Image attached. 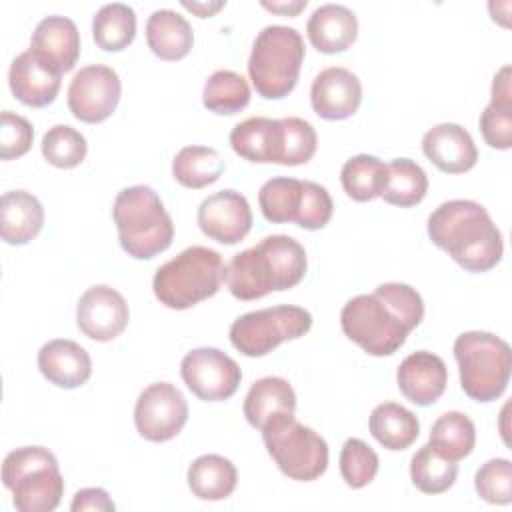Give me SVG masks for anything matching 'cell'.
<instances>
[{"label": "cell", "mask_w": 512, "mask_h": 512, "mask_svg": "<svg viewBox=\"0 0 512 512\" xmlns=\"http://www.w3.org/2000/svg\"><path fill=\"white\" fill-rule=\"evenodd\" d=\"M424 302L416 288L384 282L372 294L350 298L340 312L346 338L370 356H390L404 346L408 334L422 322Z\"/></svg>", "instance_id": "cell-1"}, {"label": "cell", "mask_w": 512, "mask_h": 512, "mask_svg": "<svg viewBox=\"0 0 512 512\" xmlns=\"http://www.w3.org/2000/svg\"><path fill=\"white\" fill-rule=\"evenodd\" d=\"M426 228L432 244L468 272H488L502 258V234L488 210L474 200L442 202L428 216Z\"/></svg>", "instance_id": "cell-2"}, {"label": "cell", "mask_w": 512, "mask_h": 512, "mask_svg": "<svg viewBox=\"0 0 512 512\" xmlns=\"http://www.w3.org/2000/svg\"><path fill=\"white\" fill-rule=\"evenodd\" d=\"M308 268L304 246L286 234L262 238L256 246L232 256L224 282L238 300H258L302 282Z\"/></svg>", "instance_id": "cell-3"}, {"label": "cell", "mask_w": 512, "mask_h": 512, "mask_svg": "<svg viewBox=\"0 0 512 512\" xmlns=\"http://www.w3.org/2000/svg\"><path fill=\"white\" fill-rule=\"evenodd\" d=\"M112 218L122 250L136 260H150L172 244V218L156 190L146 184L120 190L112 204Z\"/></svg>", "instance_id": "cell-4"}, {"label": "cell", "mask_w": 512, "mask_h": 512, "mask_svg": "<svg viewBox=\"0 0 512 512\" xmlns=\"http://www.w3.org/2000/svg\"><path fill=\"white\" fill-rule=\"evenodd\" d=\"M222 256L208 246H190L162 264L152 280L154 296L172 310H186L212 298L224 282Z\"/></svg>", "instance_id": "cell-5"}, {"label": "cell", "mask_w": 512, "mask_h": 512, "mask_svg": "<svg viewBox=\"0 0 512 512\" xmlns=\"http://www.w3.org/2000/svg\"><path fill=\"white\" fill-rule=\"evenodd\" d=\"M304 54V40L296 28L282 24L264 26L248 58V76L256 92L266 100L288 96L298 82Z\"/></svg>", "instance_id": "cell-6"}, {"label": "cell", "mask_w": 512, "mask_h": 512, "mask_svg": "<svg viewBox=\"0 0 512 512\" xmlns=\"http://www.w3.org/2000/svg\"><path fill=\"white\" fill-rule=\"evenodd\" d=\"M460 386L476 402L498 400L510 380L512 352L506 340L492 332L470 330L454 340Z\"/></svg>", "instance_id": "cell-7"}, {"label": "cell", "mask_w": 512, "mask_h": 512, "mask_svg": "<svg viewBox=\"0 0 512 512\" xmlns=\"http://www.w3.org/2000/svg\"><path fill=\"white\" fill-rule=\"evenodd\" d=\"M2 482L20 512H52L64 494L56 456L44 446H22L6 454Z\"/></svg>", "instance_id": "cell-8"}, {"label": "cell", "mask_w": 512, "mask_h": 512, "mask_svg": "<svg viewBox=\"0 0 512 512\" xmlns=\"http://www.w3.org/2000/svg\"><path fill=\"white\" fill-rule=\"evenodd\" d=\"M264 446L278 470L298 482H312L328 468V444L294 414H278L262 426Z\"/></svg>", "instance_id": "cell-9"}, {"label": "cell", "mask_w": 512, "mask_h": 512, "mask_svg": "<svg viewBox=\"0 0 512 512\" xmlns=\"http://www.w3.org/2000/svg\"><path fill=\"white\" fill-rule=\"evenodd\" d=\"M312 328V314L294 304L252 310L238 316L230 326L232 346L250 358L272 352L286 340H296Z\"/></svg>", "instance_id": "cell-10"}, {"label": "cell", "mask_w": 512, "mask_h": 512, "mask_svg": "<svg viewBox=\"0 0 512 512\" xmlns=\"http://www.w3.org/2000/svg\"><path fill=\"white\" fill-rule=\"evenodd\" d=\"M180 376L192 394L204 402L228 400L242 380L236 360L212 346L190 350L180 362Z\"/></svg>", "instance_id": "cell-11"}, {"label": "cell", "mask_w": 512, "mask_h": 512, "mask_svg": "<svg viewBox=\"0 0 512 512\" xmlns=\"http://www.w3.org/2000/svg\"><path fill=\"white\" fill-rule=\"evenodd\" d=\"M188 420V402L170 382L146 386L134 406V424L142 438L150 442H168L184 428Z\"/></svg>", "instance_id": "cell-12"}, {"label": "cell", "mask_w": 512, "mask_h": 512, "mask_svg": "<svg viewBox=\"0 0 512 512\" xmlns=\"http://www.w3.org/2000/svg\"><path fill=\"white\" fill-rule=\"evenodd\" d=\"M122 82L114 68L88 64L80 68L68 86V108L86 124H98L112 116L120 102Z\"/></svg>", "instance_id": "cell-13"}, {"label": "cell", "mask_w": 512, "mask_h": 512, "mask_svg": "<svg viewBox=\"0 0 512 512\" xmlns=\"http://www.w3.org/2000/svg\"><path fill=\"white\" fill-rule=\"evenodd\" d=\"M130 320L126 298L108 284L90 286L78 300L76 324L84 336L110 342L124 332Z\"/></svg>", "instance_id": "cell-14"}, {"label": "cell", "mask_w": 512, "mask_h": 512, "mask_svg": "<svg viewBox=\"0 0 512 512\" xmlns=\"http://www.w3.org/2000/svg\"><path fill=\"white\" fill-rule=\"evenodd\" d=\"M196 220L208 238L232 246L252 230V208L244 194L228 188L204 198L198 206Z\"/></svg>", "instance_id": "cell-15"}, {"label": "cell", "mask_w": 512, "mask_h": 512, "mask_svg": "<svg viewBox=\"0 0 512 512\" xmlns=\"http://www.w3.org/2000/svg\"><path fill=\"white\" fill-rule=\"evenodd\" d=\"M362 102L360 78L342 66H330L316 74L310 86L312 110L324 120H346Z\"/></svg>", "instance_id": "cell-16"}, {"label": "cell", "mask_w": 512, "mask_h": 512, "mask_svg": "<svg viewBox=\"0 0 512 512\" xmlns=\"http://www.w3.org/2000/svg\"><path fill=\"white\" fill-rule=\"evenodd\" d=\"M30 50L60 76L72 70L80 56V32L74 20L58 14L42 18L32 32Z\"/></svg>", "instance_id": "cell-17"}, {"label": "cell", "mask_w": 512, "mask_h": 512, "mask_svg": "<svg viewBox=\"0 0 512 512\" xmlns=\"http://www.w3.org/2000/svg\"><path fill=\"white\" fill-rule=\"evenodd\" d=\"M396 382L400 392L416 406L434 404L446 390L448 370L438 354L428 350H418L408 354L398 370Z\"/></svg>", "instance_id": "cell-18"}, {"label": "cell", "mask_w": 512, "mask_h": 512, "mask_svg": "<svg viewBox=\"0 0 512 512\" xmlns=\"http://www.w3.org/2000/svg\"><path fill=\"white\" fill-rule=\"evenodd\" d=\"M422 152L446 174L468 172L478 160V150L470 132L456 122L432 126L422 138Z\"/></svg>", "instance_id": "cell-19"}, {"label": "cell", "mask_w": 512, "mask_h": 512, "mask_svg": "<svg viewBox=\"0 0 512 512\" xmlns=\"http://www.w3.org/2000/svg\"><path fill=\"white\" fill-rule=\"evenodd\" d=\"M232 150L258 164H282L284 158V126L282 118L252 116L238 122L230 132Z\"/></svg>", "instance_id": "cell-20"}, {"label": "cell", "mask_w": 512, "mask_h": 512, "mask_svg": "<svg viewBox=\"0 0 512 512\" xmlns=\"http://www.w3.org/2000/svg\"><path fill=\"white\" fill-rule=\"evenodd\" d=\"M60 74L42 64L32 50L20 52L8 70V84L14 98L30 108L52 104L60 92Z\"/></svg>", "instance_id": "cell-21"}, {"label": "cell", "mask_w": 512, "mask_h": 512, "mask_svg": "<svg viewBox=\"0 0 512 512\" xmlns=\"http://www.w3.org/2000/svg\"><path fill=\"white\" fill-rule=\"evenodd\" d=\"M38 368L48 382L70 390L88 382L92 374V360L78 342L54 338L38 350Z\"/></svg>", "instance_id": "cell-22"}, {"label": "cell", "mask_w": 512, "mask_h": 512, "mask_svg": "<svg viewBox=\"0 0 512 512\" xmlns=\"http://www.w3.org/2000/svg\"><path fill=\"white\" fill-rule=\"evenodd\" d=\"M306 34L322 54L344 52L358 36V18L344 4H322L310 14Z\"/></svg>", "instance_id": "cell-23"}, {"label": "cell", "mask_w": 512, "mask_h": 512, "mask_svg": "<svg viewBox=\"0 0 512 512\" xmlns=\"http://www.w3.org/2000/svg\"><path fill=\"white\" fill-rule=\"evenodd\" d=\"M44 226L40 200L26 190H10L0 198V236L6 244L24 246L34 240Z\"/></svg>", "instance_id": "cell-24"}, {"label": "cell", "mask_w": 512, "mask_h": 512, "mask_svg": "<svg viewBox=\"0 0 512 512\" xmlns=\"http://www.w3.org/2000/svg\"><path fill=\"white\" fill-rule=\"evenodd\" d=\"M244 418L250 426H262L278 414H294L296 394L288 380L280 376H264L256 380L244 398Z\"/></svg>", "instance_id": "cell-25"}, {"label": "cell", "mask_w": 512, "mask_h": 512, "mask_svg": "<svg viewBox=\"0 0 512 512\" xmlns=\"http://www.w3.org/2000/svg\"><path fill=\"white\" fill-rule=\"evenodd\" d=\"M146 42L158 58L180 60L190 52L194 32L182 14L170 8H160L148 16Z\"/></svg>", "instance_id": "cell-26"}, {"label": "cell", "mask_w": 512, "mask_h": 512, "mask_svg": "<svg viewBox=\"0 0 512 512\" xmlns=\"http://www.w3.org/2000/svg\"><path fill=\"white\" fill-rule=\"evenodd\" d=\"M186 480L196 498L216 502L234 492L238 484V470L220 454H202L188 466Z\"/></svg>", "instance_id": "cell-27"}, {"label": "cell", "mask_w": 512, "mask_h": 512, "mask_svg": "<svg viewBox=\"0 0 512 512\" xmlns=\"http://www.w3.org/2000/svg\"><path fill=\"white\" fill-rule=\"evenodd\" d=\"M428 192V176L420 164L410 158H394L384 164L380 198L392 206L410 208L424 200Z\"/></svg>", "instance_id": "cell-28"}, {"label": "cell", "mask_w": 512, "mask_h": 512, "mask_svg": "<svg viewBox=\"0 0 512 512\" xmlns=\"http://www.w3.org/2000/svg\"><path fill=\"white\" fill-rule=\"evenodd\" d=\"M368 428L386 450H406L420 434L416 414L396 402L378 404L370 414Z\"/></svg>", "instance_id": "cell-29"}, {"label": "cell", "mask_w": 512, "mask_h": 512, "mask_svg": "<svg viewBox=\"0 0 512 512\" xmlns=\"http://www.w3.org/2000/svg\"><path fill=\"white\" fill-rule=\"evenodd\" d=\"M306 180L276 176L262 184L258 192V206L262 216L272 224L298 222L304 204Z\"/></svg>", "instance_id": "cell-30"}, {"label": "cell", "mask_w": 512, "mask_h": 512, "mask_svg": "<svg viewBox=\"0 0 512 512\" xmlns=\"http://www.w3.org/2000/svg\"><path fill=\"white\" fill-rule=\"evenodd\" d=\"M226 170L218 150L210 146H184L172 160V176L184 188L200 190L214 184Z\"/></svg>", "instance_id": "cell-31"}, {"label": "cell", "mask_w": 512, "mask_h": 512, "mask_svg": "<svg viewBox=\"0 0 512 512\" xmlns=\"http://www.w3.org/2000/svg\"><path fill=\"white\" fill-rule=\"evenodd\" d=\"M136 36V12L124 2H110L98 8L92 18V38L106 52H120Z\"/></svg>", "instance_id": "cell-32"}, {"label": "cell", "mask_w": 512, "mask_h": 512, "mask_svg": "<svg viewBox=\"0 0 512 512\" xmlns=\"http://www.w3.org/2000/svg\"><path fill=\"white\" fill-rule=\"evenodd\" d=\"M428 444L434 450H438L444 458L458 462L474 450V444H476L474 422L464 412H458V410L444 412L432 424Z\"/></svg>", "instance_id": "cell-33"}, {"label": "cell", "mask_w": 512, "mask_h": 512, "mask_svg": "<svg viewBox=\"0 0 512 512\" xmlns=\"http://www.w3.org/2000/svg\"><path fill=\"white\" fill-rule=\"evenodd\" d=\"M456 476H458V464L444 458L430 444L420 446L410 460L412 484L424 494L446 492L456 482Z\"/></svg>", "instance_id": "cell-34"}, {"label": "cell", "mask_w": 512, "mask_h": 512, "mask_svg": "<svg viewBox=\"0 0 512 512\" xmlns=\"http://www.w3.org/2000/svg\"><path fill=\"white\" fill-rule=\"evenodd\" d=\"M250 102V86L232 70H216L202 88V104L214 114H236Z\"/></svg>", "instance_id": "cell-35"}, {"label": "cell", "mask_w": 512, "mask_h": 512, "mask_svg": "<svg viewBox=\"0 0 512 512\" xmlns=\"http://www.w3.org/2000/svg\"><path fill=\"white\" fill-rule=\"evenodd\" d=\"M384 162L372 154H358L344 162L340 182L344 192L356 202L374 200L380 194Z\"/></svg>", "instance_id": "cell-36"}, {"label": "cell", "mask_w": 512, "mask_h": 512, "mask_svg": "<svg viewBox=\"0 0 512 512\" xmlns=\"http://www.w3.org/2000/svg\"><path fill=\"white\" fill-rule=\"evenodd\" d=\"M40 150L48 164L56 168H76L86 158L88 144L76 128L68 124H56L42 136Z\"/></svg>", "instance_id": "cell-37"}, {"label": "cell", "mask_w": 512, "mask_h": 512, "mask_svg": "<svg viewBox=\"0 0 512 512\" xmlns=\"http://www.w3.org/2000/svg\"><path fill=\"white\" fill-rule=\"evenodd\" d=\"M378 454L360 438H348L340 450V474L350 488L368 486L378 474Z\"/></svg>", "instance_id": "cell-38"}, {"label": "cell", "mask_w": 512, "mask_h": 512, "mask_svg": "<svg viewBox=\"0 0 512 512\" xmlns=\"http://www.w3.org/2000/svg\"><path fill=\"white\" fill-rule=\"evenodd\" d=\"M478 496L490 504L512 502V464L508 458H492L484 462L474 476Z\"/></svg>", "instance_id": "cell-39"}, {"label": "cell", "mask_w": 512, "mask_h": 512, "mask_svg": "<svg viewBox=\"0 0 512 512\" xmlns=\"http://www.w3.org/2000/svg\"><path fill=\"white\" fill-rule=\"evenodd\" d=\"M282 126H284L282 166L306 164L316 154V146H318V136L314 126L298 116L282 118Z\"/></svg>", "instance_id": "cell-40"}, {"label": "cell", "mask_w": 512, "mask_h": 512, "mask_svg": "<svg viewBox=\"0 0 512 512\" xmlns=\"http://www.w3.org/2000/svg\"><path fill=\"white\" fill-rule=\"evenodd\" d=\"M34 130L32 124L12 112V110H2L0 114V158L2 160H14L24 156L30 146H32Z\"/></svg>", "instance_id": "cell-41"}, {"label": "cell", "mask_w": 512, "mask_h": 512, "mask_svg": "<svg viewBox=\"0 0 512 512\" xmlns=\"http://www.w3.org/2000/svg\"><path fill=\"white\" fill-rule=\"evenodd\" d=\"M332 212H334V202L330 192L322 184L306 180L304 204L296 224L304 230H320L330 222Z\"/></svg>", "instance_id": "cell-42"}, {"label": "cell", "mask_w": 512, "mask_h": 512, "mask_svg": "<svg viewBox=\"0 0 512 512\" xmlns=\"http://www.w3.org/2000/svg\"><path fill=\"white\" fill-rule=\"evenodd\" d=\"M480 132L484 142L496 150H508L512 146V106L488 104L480 114Z\"/></svg>", "instance_id": "cell-43"}, {"label": "cell", "mask_w": 512, "mask_h": 512, "mask_svg": "<svg viewBox=\"0 0 512 512\" xmlns=\"http://www.w3.org/2000/svg\"><path fill=\"white\" fill-rule=\"evenodd\" d=\"M116 504L104 488H82L74 494L72 512H112Z\"/></svg>", "instance_id": "cell-44"}, {"label": "cell", "mask_w": 512, "mask_h": 512, "mask_svg": "<svg viewBox=\"0 0 512 512\" xmlns=\"http://www.w3.org/2000/svg\"><path fill=\"white\" fill-rule=\"evenodd\" d=\"M490 104L498 106H512V88H510V66H502L492 80Z\"/></svg>", "instance_id": "cell-45"}, {"label": "cell", "mask_w": 512, "mask_h": 512, "mask_svg": "<svg viewBox=\"0 0 512 512\" xmlns=\"http://www.w3.org/2000/svg\"><path fill=\"white\" fill-rule=\"evenodd\" d=\"M182 6L190 12H194L198 18H210L214 16L220 8L226 6L224 0H208V2H188V0H182Z\"/></svg>", "instance_id": "cell-46"}, {"label": "cell", "mask_w": 512, "mask_h": 512, "mask_svg": "<svg viewBox=\"0 0 512 512\" xmlns=\"http://www.w3.org/2000/svg\"><path fill=\"white\" fill-rule=\"evenodd\" d=\"M306 0H292V2H262V6L266 10H272L276 14H284V16H296L300 10L306 8Z\"/></svg>", "instance_id": "cell-47"}]
</instances>
